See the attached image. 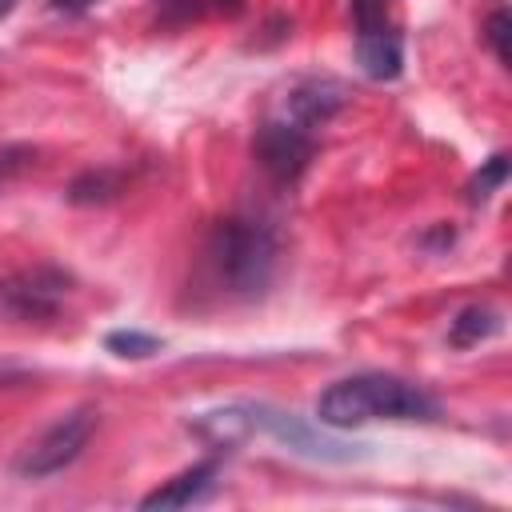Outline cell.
Instances as JSON below:
<instances>
[{
    "mask_svg": "<svg viewBox=\"0 0 512 512\" xmlns=\"http://www.w3.org/2000/svg\"><path fill=\"white\" fill-rule=\"evenodd\" d=\"M252 156L268 172V180L296 184L304 176V168L312 164V156H316V132L300 128V124H292L284 116H272V120H264L256 128Z\"/></svg>",
    "mask_w": 512,
    "mask_h": 512,
    "instance_id": "cell-7",
    "label": "cell"
},
{
    "mask_svg": "<svg viewBox=\"0 0 512 512\" xmlns=\"http://www.w3.org/2000/svg\"><path fill=\"white\" fill-rule=\"evenodd\" d=\"M116 192H120V176H116V172H108V168H88L84 176L72 180L68 200H72V204H104V200H112Z\"/></svg>",
    "mask_w": 512,
    "mask_h": 512,
    "instance_id": "cell-11",
    "label": "cell"
},
{
    "mask_svg": "<svg viewBox=\"0 0 512 512\" xmlns=\"http://www.w3.org/2000/svg\"><path fill=\"white\" fill-rule=\"evenodd\" d=\"M68 296H72V276L56 264H32L8 272L0 276V320H16V324L52 320Z\"/></svg>",
    "mask_w": 512,
    "mask_h": 512,
    "instance_id": "cell-5",
    "label": "cell"
},
{
    "mask_svg": "<svg viewBox=\"0 0 512 512\" xmlns=\"http://www.w3.org/2000/svg\"><path fill=\"white\" fill-rule=\"evenodd\" d=\"M16 4H20V0H0V20H8V16L16 12Z\"/></svg>",
    "mask_w": 512,
    "mask_h": 512,
    "instance_id": "cell-16",
    "label": "cell"
},
{
    "mask_svg": "<svg viewBox=\"0 0 512 512\" xmlns=\"http://www.w3.org/2000/svg\"><path fill=\"white\" fill-rule=\"evenodd\" d=\"M496 332H500V312L488 308V304H468V308H460V312L452 316V324H448V344H452V348H476L480 340H488V336H496Z\"/></svg>",
    "mask_w": 512,
    "mask_h": 512,
    "instance_id": "cell-10",
    "label": "cell"
},
{
    "mask_svg": "<svg viewBox=\"0 0 512 512\" xmlns=\"http://www.w3.org/2000/svg\"><path fill=\"white\" fill-rule=\"evenodd\" d=\"M320 424L344 432L368 420H436L440 404L412 380L392 372H356L328 384L316 400Z\"/></svg>",
    "mask_w": 512,
    "mask_h": 512,
    "instance_id": "cell-3",
    "label": "cell"
},
{
    "mask_svg": "<svg viewBox=\"0 0 512 512\" xmlns=\"http://www.w3.org/2000/svg\"><path fill=\"white\" fill-rule=\"evenodd\" d=\"M100 0H48V8L56 12V16H84L88 8H96Z\"/></svg>",
    "mask_w": 512,
    "mask_h": 512,
    "instance_id": "cell-15",
    "label": "cell"
},
{
    "mask_svg": "<svg viewBox=\"0 0 512 512\" xmlns=\"http://www.w3.org/2000/svg\"><path fill=\"white\" fill-rule=\"evenodd\" d=\"M96 420H100V412H96L92 404H80V408L56 416V420L20 452L16 472H20L24 480H44V476L64 472V468L88 448V440H92V432H96Z\"/></svg>",
    "mask_w": 512,
    "mask_h": 512,
    "instance_id": "cell-4",
    "label": "cell"
},
{
    "mask_svg": "<svg viewBox=\"0 0 512 512\" xmlns=\"http://www.w3.org/2000/svg\"><path fill=\"white\" fill-rule=\"evenodd\" d=\"M484 40H488V48L496 52V60L508 68V8H504V4H496V8L488 12V20H484Z\"/></svg>",
    "mask_w": 512,
    "mask_h": 512,
    "instance_id": "cell-14",
    "label": "cell"
},
{
    "mask_svg": "<svg viewBox=\"0 0 512 512\" xmlns=\"http://www.w3.org/2000/svg\"><path fill=\"white\" fill-rule=\"evenodd\" d=\"M188 428L208 440L212 448H232L256 432L272 436L276 444L308 456V460H324V464H348V460H360L368 452V444H356V440H344L336 436V428L328 424H308L304 416L296 412H284V408H272V404H228V408H212V412H200L188 420Z\"/></svg>",
    "mask_w": 512,
    "mask_h": 512,
    "instance_id": "cell-1",
    "label": "cell"
},
{
    "mask_svg": "<svg viewBox=\"0 0 512 512\" xmlns=\"http://www.w3.org/2000/svg\"><path fill=\"white\" fill-rule=\"evenodd\" d=\"M216 476H220V460L208 456L184 472H176L172 480H164L160 488H152L140 508H192V504H204L212 492H216Z\"/></svg>",
    "mask_w": 512,
    "mask_h": 512,
    "instance_id": "cell-9",
    "label": "cell"
},
{
    "mask_svg": "<svg viewBox=\"0 0 512 512\" xmlns=\"http://www.w3.org/2000/svg\"><path fill=\"white\" fill-rule=\"evenodd\" d=\"M504 180H508V156L496 152V156H488V160L472 172V180H468V204H484L496 188H504Z\"/></svg>",
    "mask_w": 512,
    "mask_h": 512,
    "instance_id": "cell-13",
    "label": "cell"
},
{
    "mask_svg": "<svg viewBox=\"0 0 512 512\" xmlns=\"http://www.w3.org/2000/svg\"><path fill=\"white\" fill-rule=\"evenodd\" d=\"M344 104H348V88H344L340 80H332V76H304L300 84L288 88L280 116L292 120V124H300V128H308V132H316V128H324Z\"/></svg>",
    "mask_w": 512,
    "mask_h": 512,
    "instance_id": "cell-8",
    "label": "cell"
},
{
    "mask_svg": "<svg viewBox=\"0 0 512 512\" xmlns=\"http://www.w3.org/2000/svg\"><path fill=\"white\" fill-rule=\"evenodd\" d=\"M104 348L120 360H148L164 348V340L152 336V332H140V328H116V332L104 336Z\"/></svg>",
    "mask_w": 512,
    "mask_h": 512,
    "instance_id": "cell-12",
    "label": "cell"
},
{
    "mask_svg": "<svg viewBox=\"0 0 512 512\" xmlns=\"http://www.w3.org/2000/svg\"><path fill=\"white\" fill-rule=\"evenodd\" d=\"M356 20V60L372 80H396L404 68V40L388 16V0H348Z\"/></svg>",
    "mask_w": 512,
    "mask_h": 512,
    "instance_id": "cell-6",
    "label": "cell"
},
{
    "mask_svg": "<svg viewBox=\"0 0 512 512\" xmlns=\"http://www.w3.org/2000/svg\"><path fill=\"white\" fill-rule=\"evenodd\" d=\"M280 264V240L272 224L256 216H228L212 224L204 240V272L208 284L224 300H256L272 284Z\"/></svg>",
    "mask_w": 512,
    "mask_h": 512,
    "instance_id": "cell-2",
    "label": "cell"
}]
</instances>
